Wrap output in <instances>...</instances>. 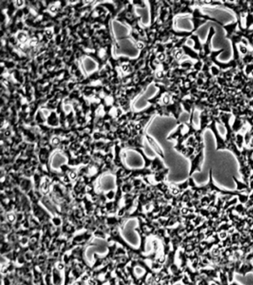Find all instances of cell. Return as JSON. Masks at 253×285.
<instances>
[{"label":"cell","instance_id":"1","mask_svg":"<svg viewBox=\"0 0 253 285\" xmlns=\"http://www.w3.org/2000/svg\"><path fill=\"white\" fill-rule=\"evenodd\" d=\"M192 164H191V169H190V173L189 176H192L193 173L194 171H200L201 170V164L203 163V160H204V151H200V152L197 153L193 158H192Z\"/></svg>","mask_w":253,"mask_h":285},{"label":"cell","instance_id":"2","mask_svg":"<svg viewBox=\"0 0 253 285\" xmlns=\"http://www.w3.org/2000/svg\"><path fill=\"white\" fill-rule=\"evenodd\" d=\"M209 127L210 129L212 130L213 132H214V135H215V137H216V140H217V149H227V143H226L225 140H224L222 138H221V136L219 135V134L217 133L214 122L210 125Z\"/></svg>","mask_w":253,"mask_h":285},{"label":"cell","instance_id":"3","mask_svg":"<svg viewBox=\"0 0 253 285\" xmlns=\"http://www.w3.org/2000/svg\"><path fill=\"white\" fill-rule=\"evenodd\" d=\"M84 68L86 69V72L89 74L92 73L94 70H96L97 65L96 62H94L91 58L86 57V60L84 61Z\"/></svg>","mask_w":253,"mask_h":285},{"label":"cell","instance_id":"4","mask_svg":"<svg viewBox=\"0 0 253 285\" xmlns=\"http://www.w3.org/2000/svg\"><path fill=\"white\" fill-rule=\"evenodd\" d=\"M147 139L149 140V144H151V146H152V148L154 149V151H156V152L157 153V154H160V156H161L162 157H164V155H163V151H162V149H161L160 148V146H159L157 144V143H156L155 141H154V140H153L152 138H151L149 136H147Z\"/></svg>","mask_w":253,"mask_h":285},{"label":"cell","instance_id":"5","mask_svg":"<svg viewBox=\"0 0 253 285\" xmlns=\"http://www.w3.org/2000/svg\"><path fill=\"white\" fill-rule=\"evenodd\" d=\"M17 38H18V39L19 40V42H22V43H23V42H25L27 41V39H28L27 35L24 33H19V34H18Z\"/></svg>","mask_w":253,"mask_h":285},{"label":"cell","instance_id":"6","mask_svg":"<svg viewBox=\"0 0 253 285\" xmlns=\"http://www.w3.org/2000/svg\"><path fill=\"white\" fill-rule=\"evenodd\" d=\"M243 141H244V138H243V137L241 135H240V134H238V135L237 136L236 143H237V145H238V146L239 147V148H241V147H242Z\"/></svg>","mask_w":253,"mask_h":285},{"label":"cell","instance_id":"7","mask_svg":"<svg viewBox=\"0 0 253 285\" xmlns=\"http://www.w3.org/2000/svg\"><path fill=\"white\" fill-rule=\"evenodd\" d=\"M218 235H219V238L221 239V240L222 241V240H224V239L227 238V236L229 235V233L227 232H219L218 233Z\"/></svg>","mask_w":253,"mask_h":285},{"label":"cell","instance_id":"8","mask_svg":"<svg viewBox=\"0 0 253 285\" xmlns=\"http://www.w3.org/2000/svg\"><path fill=\"white\" fill-rule=\"evenodd\" d=\"M59 142H60V140L58 137H54L53 140H52V144L54 146H57L59 144Z\"/></svg>","mask_w":253,"mask_h":285},{"label":"cell","instance_id":"9","mask_svg":"<svg viewBox=\"0 0 253 285\" xmlns=\"http://www.w3.org/2000/svg\"><path fill=\"white\" fill-rule=\"evenodd\" d=\"M169 97L168 95H166V96L163 97V102H164V103H166V104H168V103H169Z\"/></svg>","mask_w":253,"mask_h":285},{"label":"cell","instance_id":"10","mask_svg":"<svg viewBox=\"0 0 253 285\" xmlns=\"http://www.w3.org/2000/svg\"><path fill=\"white\" fill-rule=\"evenodd\" d=\"M136 46H137V49H142L143 48V46H144V45H143L142 42H137V45H136Z\"/></svg>","mask_w":253,"mask_h":285},{"label":"cell","instance_id":"11","mask_svg":"<svg viewBox=\"0 0 253 285\" xmlns=\"http://www.w3.org/2000/svg\"><path fill=\"white\" fill-rule=\"evenodd\" d=\"M36 43H37V40H36V39H32L31 40V42H30V45H32V46H34V45H36Z\"/></svg>","mask_w":253,"mask_h":285},{"label":"cell","instance_id":"12","mask_svg":"<svg viewBox=\"0 0 253 285\" xmlns=\"http://www.w3.org/2000/svg\"><path fill=\"white\" fill-rule=\"evenodd\" d=\"M8 219L9 220V221H11V222H13V221H14V219H15V217H14L13 215H8Z\"/></svg>","mask_w":253,"mask_h":285},{"label":"cell","instance_id":"13","mask_svg":"<svg viewBox=\"0 0 253 285\" xmlns=\"http://www.w3.org/2000/svg\"><path fill=\"white\" fill-rule=\"evenodd\" d=\"M56 10H57V8H56V7L55 6V5H52V6L50 8V11H51V12H56Z\"/></svg>","mask_w":253,"mask_h":285},{"label":"cell","instance_id":"14","mask_svg":"<svg viewBox=\"0 0 253 285\" xmlns=\"http://www.w3.org/2000/svg\"><path fill=\"white\" fill-rule=\"evenodd\" d=\"M164 58H165V56L163 54H160L158 56V59H160V60H163Z\"/></svg>","mask_w":253,"mask_h":285},{"label":"cell","instance_id":"15","mask_svg":"<svg viewBox=\"0 0 253 285\" xmlns=\"http://www.w3.org/2000/svg\"><path fill=\"white\" fill-rule=\"evenodd\" d=\"M63 265L62 264H59L57 265V269L58 270H62V269H63Z\"/></svg>","mask_w":253,"mask_h":285},{"label":"cell","instance_id":"16","mask_svg":"<svg viewBox=\"0 0 253 285\" xmlns=\"http://www.w3.org/2000/svg\"><path fill=\"white\" fill-rule=\"evenodd\" d=\"M16 4H17V5L19 7H21L23 5V2L22 1H18V2H16Z\"/></svg>","mask_w":253,"mask_h":285},{"label":"cell","instance_id":"17","mask_svg":"<svg viewBox=\"0 0 253 285\" xmlns=\"http://www.w3.org/2000/svg\"><path fill=\"white\" fill-rule=\"evenodd\" d=\"M127 69H128V66L127 65H123V69L124 71H126L127 70Z\"/></svg>","mask_w":253,"mask_h":285},{"label":"cell","instance_id":"18","mask_svg":"<svg viewBox=\"0 0 253 285\" xmlns=\"http://www.w3.org/2000/svg\"><path fill=\"white\" fill-rule=\"evenodd\" d=\"M55 219H56V220H58V221H59V220H60V219H59V218H55ZM56 221H54V224H56Z\"/></svg>","mask_w":253,"mask_h":285}]
</instances>
